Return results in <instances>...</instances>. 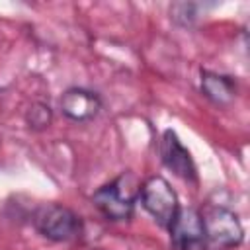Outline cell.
Returning <instances> with one entry per match:
<instances>
[{
  "label": "cell",
  "instance_id": "5",
  "mask_svg": "<svg viewBox=\"0 0 250 250\" xmlns=\"http://www.w3.org/2000/svg\"><path fill=\"white\" fill-rule=\"evenodd\" d=\"M168 230L174 250H207L203 223L197 209L180 207Z\"/></svg>",
  "mask_w": 250,
  "mask_h": 250
},
{
  "label": "cell",
  "instance_id": "10",
  "mask_svg": "<svg viewBox=\"0 0 250 250\" xmlns=\"http://www.w3.org/2000/svg\"><path fill=\"white\" fill-rule=\"evenodd\" d=\"M25 121L31 129H45L51 123V107L45 104H33L27 113H25Z\"/></svg>",
  "mask_w": 250,
  "mask_h": 250
},
{
  "label": "cell",
  "instance_id": "2",
  "mask_svg": "<svg viewBox=\"0 0 250 250\" xmlns=\"http://www.w3.org/2000/svg\"><path fill=\"white\" fill-rule=\"evenodd\" d=\"M201 223L205 232L207 248L211 250H229L242 242L244 230L234 211L225 205L209 203L201 211Z\"/></svg>",
  "mask_w": 250,
  "mask_h": 250
},
{
  "label": "cell",
  "instance_id": "6",
  "mask_svg": "<svg viewBox=\"0 0 250 250\" xmlns=\"http://www.w3.org/2000/svg\"><path fill=\"white\" fill-rule=\"evenodd\" d=\"M160 160L162 164L174 172L178 178L186 180V182H195L197 180V172H195V164L191 160V154L189 150L182 145V141L178 139L176 131L172 129H166L162 133V139H160Z\"/></svg>",
  "mask_w": 250,
  "mask_h": 250
},
{
  "label": "cell",
  "instance_id": "8",
  "mask_svg": "<svg viewBox=\"0 0 250 250\" xmlns=\"http://www.w3.org/2000/svg\"><path fill=\"white\" fill-rule=\"evenodd\" d=\"M201 92L215 105H229L236 98V84L230 76L203 70L201 72Z\"/></svg>",
  "mask_w": 250,
  "mask_h": 250
},
{
  "label": "cell",
  "instance_id": "9",
  "mask_svg": "<svg viewBox=\"0 0 250 250\" xmlns=\"http://www.w3.org/2000/svg\"><path fill=\"white\" fill-rule=\"evenodd\" d=\"M197 8H199V4H191V2L174 4L170 8V18L174 20V23H178L182 27H189L197 20Z\"/></svg>",
  "mask_w": 250,
  "mask_h": 250
},
{
  "label": "cell",
  "instance_id": "1",
  "mask_svg": "<svg viewBox=\"0 0 250 250\" xmlns=\"http://www.w3.org/2000/svg\"><path fill=\"white\" fill-rule=\"evenodd\" d=\"M141 182L133 172H121L115 180L102 186L92 195V205L113 223L129 221L135 213V203L139 201Z\"/></svg>",
  "mask_w": 250,
  "mask_h": 250
},
{
  "label": "cell",
  "instance_id": "3",
  "mask_svg": "<svg viewBox=\"0 0 250 250\" xmlns=\"http://www.w3.org/2000/svg\"><path fill=\"white\" fill-rule=\"evenodd\" d=\"M139 199L141 205L145 207V211L162 227L168 229L180 209L178 203V195L172 189V186L168 184L166 178L162 176H150L141 184V191H139Z\"/></svg>",
  "mask_w": 250,
  "mask_h": 250
},
{
  "label": "cell",
  "instance_id": "7",
  "mask_svg": "<svg viewBox=\"0 0 250 250\" xmlns=\"http://www.w3.org/2000/svg\"><path fill=\"white\" fill-rule=\"evenodd\" d=\"M59 104H61L62 115L68 117L74 123L92 121L102 109L100 96L92 90H86V88H68L61 96Z\"/></svg>",
  "mask_w": 250,
  "mask_h": 250
},
{
  "label": "cell",
  "instance_id": "4",
  "mask_svg": "<svg viewBox=\"0 0 250 250\" xmlns=\"http://www.w3.org/2000/svg\"><path fill=\"white\" fill-rule=\"evenodd\" d=\"M33 225L37 232L55 242H66L80 234V217L59 203H45L33 213Z\"/></svg>",
  "mask_w": 250,
  "mask_h": 250
}]
</instances>
